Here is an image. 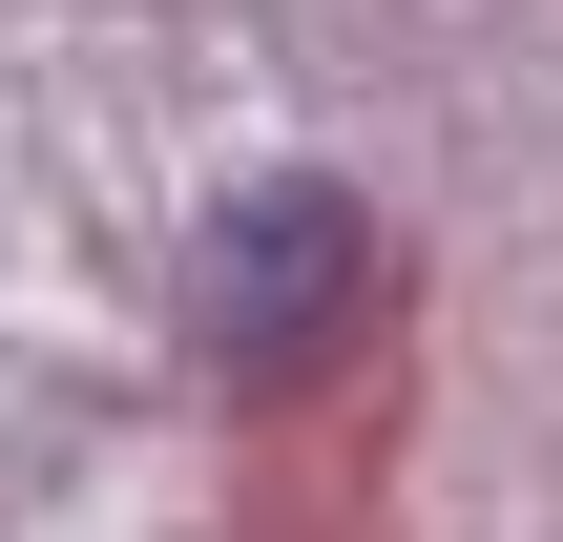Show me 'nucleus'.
Segmentation results:
<instances>
[{
  "label": "nucleus",
  "mask_w": 563,
  "mask_h": 542,
  "mask_svg": "<svg viewBox=\"0 0 563 542\" xmlns=\"http://www.w3.org/2000/svg\"><path fill=\"white\" fill-rule=\"evenodd\" d=\"M355 292H376V209L355 188H313V167H272V188H230V230H209V355L230 376H313L334 334H355Z\"/></svg>",
  "instance_id": "obj_1"
}]
</instances>
